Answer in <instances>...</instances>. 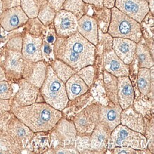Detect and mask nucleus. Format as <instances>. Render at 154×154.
Returning <instances> with one entry per match:
<instances>
[{
	"instance_id": "nucleus-24",
	"label": "nucleus",
	"mask_w": 154,
	"mask_h": 154,
	"mask_svg": "<svg viewBox=\"0 0 154 154\" xmlns=\"http://www.w3.org/2000/svg\"><path fill=\"white\" fill-rule=\"evenodd\" d=\"M65 85L69 101H73L79 97L83 95L90 88L77 73L71 76Z\"/></svg>"
},
{
	"instance_id": "nucleus-37",
	"label": "nucleus",
	"mask_w": 154,
	"mask_h": 154,
	"mask_svg": "<svg viewBox=\"0 0 154 154\" xmlns=\"http://www.w3.org/2000/svg\"><path fill=\"white\" fill-rule=\"evenodd\" d=\"M113 153L115 154H137V153H151L149 150H145V151H141V150H136L132 149L131 147H115L113 149L112 151Z\"/></svg>"
},
{
	"instance_id": "nucleus-5",
	"label": "nucleus",
	"mask_w": 154,
	"mask_h": 154,
	"mask_svg": "<svg viewBox=\"0 0 154 154\" xmlns=\"http://www.w3.org/2000/svg\"><path fill=\"white\" fill-rule=\"evenodd\" d=\"M107 33L113 38L129 39L137 43L143 37L141 24L116 7L111 9V21Z\"/></svg>"
},
{
	"instance_id": "nucleus-9",
	"label": "nucleus",
	"mask_w": 154,
	"mask_h": 154,
	"mask_svg": "<svg viewBox=\"0 0 154 154\" xmlns=\"http://www.w3.org/2000/svg\"><path fill=\"white\" fill-rule=\"evenodd\" d=\"M78 19L70 11L60 9L56 11L53 22V29L57 37L66 38L78 31Z\"/></svg>"
},
{
	"instance_id": "nucleus-28",
	"label": "nucleus",
	"mask_w": 154,
	"mask_h": 154,
	"mask_svg": "<svg viewBox=\"0 0 154 154\" xmlns=\"http://www.w3.org/2000/svg\"><path fill=\"white\" fill-rule=\"evenodd\" d=\"M50 66L58 78L60 79L64 83H66L67 80L71 76L76 73L75 70H74L70 66L59 59L55 58L51 63Z\"/></svg>"
},
{
	"instance_id": "nucleus-17",
	"label": "nucleus",
	"mask_w": 154,
	"mask_h": 154,
	"mask_svg": "<svg viewBox=\"0 0 154 154\" xmlns=\"http://www.w3.org/2000/svg\"><path fill=\"white\" fill-rule=\"evenodd\" d=\"M110 134L111 132L103 124L98 122L90 136V151L87 150L82 153H104L107 149Z\"/></svg>"
},
{
	"instance_id": "nucleus-44",
	"label": "nucleus",
	"mask_w": 154,
	"mask_h": 154,
	"mask_svg": "<svg viewBox=\"0 0 154 154\" xmlns=\"http://www.w3.org/2000/svg\"><path fill=\"white\" fill-rule=\"evenodd\" d=\"M3 80H7V78H6L5 71H4V69L2 68V66L1 63H0V82Z\"/></svg>"
},
{
	"instance_id": "nucleus-35",
	"label": "nucleus",
	"mask_w": 154,
	"mask_h": 154,
	"mask_svg": "<svg viewBox=\"0 0 154 154\" xmlns=\"http://www.w3.org/2000/svg\"><path fill=\"white\" fill-rule=\"evenodd\" d=\"M23 43V34L21 33H16L9 37L5 48L11 51H19L21 52L22 48Z\"/></svg>"
},
{
	"instance_id": "nucleus-45",
	"label": "nucleus",
	"mask_w": 154,
	"mask_h": 154,
	"mask_svg": "<svg viewBox=\"0 0 154 154\" xmlns=\"http://www.w3.org/2000/svg\"><path fill=\"white\" fill-rule=\"evenodd\" d=\"M148 5H149V10L152 14L154 13V0H148Z\"/></svg>"
},
{
	"instance_id": "nucleus-38",
	"label": "nucleus",
	"mask_w": 154,
	"mask_h": 154,
	"mask_svg": "<svg viewBox=\"0 0 154 154\" xmlns=\"http://www.w3.org/2000/svg\"><path fill=\"white\" fill-rule=\"evenodd\" d=\"M2 1L4 11L11 8L19 7L21 5V0H2Z\"/></svg>"
},
{
	"instance_id": "nucleus-23",
	"label": "nucleus",
	"mask_w": 154,
	"mask_h": 154,
	"mask_svg": "<svg viewBox=\"0 0 154 154\" xmlns=\"http://www.w3.org/2000/svg\"><path fill=\"white\" fill-rule=\"evenodd\" d=\"M153 67L139 68L137 74V85L140 94L146 95L153 101Z\"/></svg>"
},
{
	"instance_id": "nucleus-34",
	"label": "nucleus",
	"mask_w": 154,
	"mask_h": 154,
	"mask_svg": "<svg viewBox=\"0 0 154 154\" xmlns=\"http://www.w3.org/2000/svg\"><path fill=\"white\" fill-rule=\"evenodd\" d=\"M153 115L146 120V129L144 136L147 141L148 149L151 153H153L154 151V129H153Z\"/></svg>"
},
{
	"instance_id": "nucleus-39",
	"label": "nucleus",
	"mask_w": 154,
	"mask_h": 154,
	"mask_svg": "<svg viewBox=\"0 0 154 154\" xmlns=\"http://www.w3.org/2000/svg\"><path fill=\"white\" fill-rule=\"evenodd\" d=\"M11 108V100H2L0 99V113L5 111H10Z\"/></svg>"
},
{
	"instance_id": "nucleus-18",
	"label": "nucleus",
	"mask_w": 154,
	"mask_h": 154,
	"mask_svg": "<svg viewBox=\"0 0 154 154\" xmlns=\"http://www.w3.org/2000/svg\"><path fill=\"white\" fill-rule=\"evenodd\" d=\"M135 90L129 76L117 78V101L122 109L133 105Z\"/></svg>"
},
{
	"instance_id": "nucleus-11",
	"label": "nucleus",
	"mask_w": 154,
	"mask_h": 154,
	"mask_svg": "<svg viewBox=\"0 0 154 154\" xmlns=\"http://www.w3.org/2000/svg\"><path fill=\"white\" fill-rule=\"evenodd\" d=\"M43 35H33L25 31L23 34L21 53L26 61L38 62L43 60Z\"/></svg>"
},
{
	"instance_id": "nucleus-29",
	"label": "nucleus",
	"mask_w": 154,
	"mask_h": 154,
	"mask_svg": "<svg viewBox=\"0 0 154 154\" xmlns=\"http://www.w3.org/2000/svg\"><path fill=\"white\" fill-rule=\"evenodd\" d=\"M89 5L83 0H65L61 9L68 11L72 13L79 19L82 16L87 14Z\"/></svg>"
},
{
	"instance_id": "nucleus-14",
	"label": "nucleus",
	"mask_w": 154,
	"mask_h": 154,
	"mask_svg": "<svg viewBox=\"0 0 154 154\" xmlns=\"http://www.w3.org/2000/svg\"><path fill=\"white\" fill-rule=\"evenodd\" d=\"M48 64L44 60L38 62L24 61L22 78L40 89L46 78Z\"/></svg>"
},
{
	"instance_id": "nucleus-21",
	"label": "nucleus",
	"mask_w": 154,
	"mask_h": 154,
	"mask_svg": "<svg viewBox=\"0 0 154 154\" xmlns=\"http://www.w3.org/2000/svg\"><path fill=\"white\" fill-rule=\"evenodd\" d=\"M137 43L126 38H113L112 49L126 65H130L135 58Z\"/></svg>"
},
{
	"instance_id": "nucleus-12",
	"label": "nucleus",
	"mask_w": 154,
	"mask_h": 154,
	"mask_svg": "<svg viewBox=\"0 0 154 154\" xmlns=\"http://www.w3.org/2000/svg\"><path fill=\"white\" fill-rule=\"evenodd\" d=\"M19 90L11 98V106H24L36 102L40 94L39 88L21 78L17 81Z\"/></svg>"
},
{
	"instance_id": "nucleus-31",
	"label": "nucleus",
	"mask_w": 154,
	"mask_h": 154,
	"mask_svg": "<svg viewBox=\"0 0 154 154\" xmlns=\"http://www.w3.org/2000/svg\"><path fill=\"white\" fill-rule=\"evenodd\" d=\"M41 4L38 0H21L20 7L29 19L36 18Z\"/></svg>"
},
{
	"instance_id": "nucleus-1",
	"label": "nucleus",
	"mask_w": 154,
	"mask_h": 154,
	"mask_svg": "<svg viewBox=\"0 0 154 154\" xmlns=\"http://www.w3.org/2000/svg\"><path fill=\"white\" fill-rule=\"evenodd\" d=\"M53 47L55 58L65 62L76 72L95 62L96 46L78 31L66 38L57 37Z\"/></svg>"
},
{
	"instance_id": "nucleus-48",
	"label": "nucleus",
	"mask_w": 154,
	"mask_h": 154,
	"mask_svg": "<svg viewBox=\"0 0 154 154\" xmlns=\"http://www.w3.org/2000/svg\"><path fill=\"white\" fill-rule=\"evenodd\" d=\"M146 1H147V2H148V0H146Z\"/></svg>"
},
{
	"instance_id": "nucleus-33",
	"label": "nucleus",
	"mask_w": 154,
	"mask_h": 154,
	"mask_svg": "<svg viewBox=\"0 0 154 154\" xmlns=\"http://www.w3.org/2000/svg\"><path fill=\"white\" fill-rule=\"evenodd\" d=\"M77 75L85 82L89 88H90L94 82L95 78V68L94 65L84 67L76 72Z\"/></svg>"
},
{
	"instance_id": "nucleus-46",
	"label": "nucleus",
	"mask_w": 154,
	"mask_h": 154,
	"mask_svg": "<svg viewBox=\"0 0 154 154\" xmlns=\"http://www.w3.org/2000/svg\"><path fill=\"white\" fill-rule=\"evenodd\" d=\"M4 9H3V5H2V1L0 0V17H1L2 14L3 13Z\"/></svg>"
},
{
	"instance_id": "nucleus-15",
	"label": "nucleus",
	"mask_w": 154,
	"mask_h": 154,
	"mask_svg": "<svg viewBox=\"0 0 154 154\" xmlns=\"http://www.w3.org/2000/svg\"><path fill=\"white\" fill-rule=\"evenodd\" d=\"M28 20V17L19 6L3 11L0 17V26L5 31L10 32L25 26Z\"/></svg>"
},
{
	"instance_id": "nucleus-25",
	"label": "nucleus",
	"mask_w": 154,
	"mask_h": 154,
	"mask_svg": "<svg viewBox=\"0 0 154 154\" xmlns=\"http://www.w3.org/2000/svg\"><path fill=\"white\" fill-rule=\"evenodd\" d=\"M135 58L137 61L139 68L150 69L154 66L153 56L151 54L149 47L143 38L139 43H137Z\"/></svg>"
},
{
	"instance_id": "nucleus-42",
	"label": "nucleus",
	"mask_w": 154,
	"mask_h": 154,
	"mask_svg": "<svg viewBox=\"0 0 154 154\" xmlns=\"http://www.w3.org/2000/svg\"><path fill=\"white\" fill-rule=\"evenodd\" d=\"M86 4L91 6H103L102 0H83Z\"/></svg>"
},
{
	"instance_id": "nucleus-43",
	"label": "nucleus",
	"mask_w": 154,
	"mask_h": 154,
	"mask_svg": "<svg viewBox=\"0 0 154 154\" xmlns=\"http://www.w3.org/2000/svg\"><path fill=\"white\" fill-rule=\"evenodd\" d=\"M57 38L56 35H53V33H48V35H47L46 36V41L47 43H49V44H53L55 43V41H56V39Z\"/></svg>"
},
{
	"instance_id": "nucleus-40",
	"label": "nucleus",
	"mask_w": 154,
	"mask_h": 154,
	"mask_svg": "<svg viewBox=\"0 0 154 154\" xmlns=\"http://www.w3.org/2000/svg\"><path fill=\"white\" fill-rule=\"evenodd\" d=\"M46 1L55 10L58 11L61 9V7H62L65 0H46Z\"/></svg>"
},
{
	"instance_id": "nucleus-3",
	"label": "nucleus",
	"mask_w": 154,
	"mask_h": 154,
	"mask_svg": "<svg viewBox=\"0 0 154 154\" xmlns=\"http://www.w3.org/2000/svg\"><path fill=\"white\" fill-rule=\"evenodd\" d=\"M34 133L11 111L0 113V143L9 153H20L26 149Z\"/></svg>"
},
{
	"instance_id": "nucleus-10",
	"label": "nucleus",
	"mask_w": 154,
	"mask_h": 154,
	"mask_svg": "<svg viewBox=\"0 0 154 154\" xmlns=\"http://www.w3.org/2000/svg\"><path fill=\"white\" fill-rule=\"evenodd\" d=\"M114 7L139 23L150 12L146 0H116Z\"/></svg>"
},
{
	"instance_id": "nucleus-22",
	"label": "nucleus",
	"mask_w": 154,
	"mask_h": 154,
	"mask_svg": "<svg viewBox=\"0 0 154 154\" xmlns=\"http://www.w3.org/2000/svg\"><path fill=\"white\" fill-rule=\"evenodd\" d=\"M53 130L54 131L52 133L54 134L59 141L64 143L63 145H70L75 142L77 131L73 122H70L62 117Z\"/></svg>"
},
{
	"instance_id": "nucleus-26",
	"label": "nucleus",
	"mask_w": 154,
	"mask_h": 154,
	"mask_svg": "<svg viewBox=\"0 0 154 154\" xmlns=\"http://www.w3.org/2000/svg\"><path fill=\"white\" fill-rule=\"evenodd\" d=\"M94 18L98 25L99 30L102 33H107L109 26L111 21V9L104 6H92Z\"/></svg>"
},
{
	"instance_id": "nucleus-19",
	"label": "nucleus",
	"mask_w": 154,
	"mask_h": 154,
	"mask_svg": "<svg viewBox=\"0 0 154 154\" xmlns=\"http://www.w3.org/2000/svg\"><path fill=\"white\" fill-rule=\"evenodd\" d=\"M120 124L130 129L139 132L143 135L145 133V117L140 112L137 111L133 105L122 109L121 118H120Z\"/></svg>"
},
{
	"instance_id": "nucleus-30",
	"label": "nucleus",
	"mask_w": 154,
	"mask_h": 154,
	"mask_svg": "<svg viewBox=\"0 0 154 154\" xmlns=\"http://www.w3.org/2000/svg\"><path fill=\"white\" fill-rule=\"evenodd\" d=\"M56 14V11L46 2L41 5L37 18L45 27H48L53 24Z\"/></svg>"
},
{
	"instance_id": "nucleus-27",
	"label": "nucleus",
	"mask_w": 154,
	"mask_h": 154,
	"mask_svg": "<svg viewBox=\"0 0 154 154\" xmlns=\"http://www.w3.org/2000/svg\"><path fill=\"white\" fill-rule=\"evenodd\" d=\"M103 82L106 96L109 101L114 104H118L117 78L104 70Z\"/></svg>"
},
{
	"instance_id": "nucleus-6",
	"label": "nucleus",
	"mask_w": 154,
	"mask_h": 154,
	"mask_svg": "<svg viewBox=\"0 0 154 154\" xmlns=\"http://www.w3.org/2000/svg\"><path fill=\"white\" fill-rule=\"evenodd\" d=\"M115 147H131L141 151L148 149L147 141L143 134L130 129L121 124L110 134L107 149H113Z\"/></svg>"
},
{
	"instance_id": "nucleus-4",
	"label": "nucleus",
	"mask_w": 154,
	"mask_h": 154,
	"mask_svg": "<svg viewBox=\"0 0 154 154\" xmlns=\"http://www.w3.org/2000/svg\"><path fill=\"white\" fill-rule=\"evenodd\" d=\"M39 90L44 102L56 109L62 112L68 105L66 85L58 78L50 65H48L46 78Z\"/></svg>"
},
{
	"instance_id": "nucleus-13",
	"label": "nucleus",
	"mask_w": 154,
	"mask_h": 154,
	"mask_svg": "<svg viewBox=\"0 0 154 154\" xmlns=\"http://www.w3.org/2000/svg\"><path fill=\"white\" fill-rule=\"evenodd\" d=\"M102 64L104 70L116 78L129 76L130 66L126 65L110 48L102 51Z\"/></svg>"
},
{
	"instance_id": "nucleus-32",
	"label": "nucleus",
	"mask_w": 154,
	"mask_h": 154,
	"mask_svg": "<svg viewBox=\"0 0 154 154\" xmlns=\"http://www.w3.org/2000/svg\"><path fill=\"white\" fill-rule=\"evenodd\" d=\"M25 26L26 32L33 35H43L45 29L46 28L37 17L33 18V19H29Z\"/></svg>"
},
{
	"instance_id": "nucleus-16",
	"label": "nucleus",
	"mask_w": 154,
	"mask_h": 154,
	"mask_svg": "<svg viewBox=\"0 0 154 154\" xmlns=\"http://www.w3.org/2000/svg\"><path fill=\"white\" fill-rule=\"evenodd\" d=\"M122 109L119 104L110 103L106 106H99V122L112 132L119 124Z\"/></svg>"
},
{
	"instance_id": "nucleus-41",
	"label": "nucleus",
	"mask_w": 154,
	"mask_h": 154,
	"mask_svg": "<svg viewBox=\"0 0 154 154\" xmlns=\"http://www.w3.org/2000/svg\"><path fill=\"white\" fill-rule=\"evenodd\" d=\"M116 0H102V5L104 7L111 9L115 6Z\"/></svg>"
},
{
	"instance_id": "nucleus-47",
	"label": "nucleus",
	"mask_w": 154,
	"mask_h": 154,
	"mask_svg": "<svg viewBox=\"0 0 154 154\" xmlns=\"http://www.w3.org/2000/svg\"><path fill=\"white\" fill-rule=\"evenodd\" d=\"M38 1L41 4V5H42V4H43V3L46 2H47L46 0H38Z\"/></svg>"
},
{
	"instance_id": "nucleus-7",
	"label": "nucleus",
	"mask_w": 154,
	"mask_h": 154,
	"mask_svg": "<svg viewBox=\"0 0 154 154\" xmlns=\"http://www.w3.org/2000/svg\"><path fill=\"white\" fill-rule=\"evenodd\" d=\"M25 60L19 51L5 48L2 51L0 63L5 72L7 80L17 82L22 78V72Z\"/></svg>"
},
{
	"instance_id": "nucleus-2",
	"label": "nucleus",
	"mask_w": 154,
	"mask_h": 154,
	"mask_svg": "<svg viewBox=\"0 0 154 154\" xmlns=\"http://www.w3.org/2000/svg\"><path fill=\"white\" fill-rule=\"evenodd\" d=\"M10 111L33 133L52 131L63 117L62 112L44 102H35L24 106H11Z\"/></svg>"
},
{
	"instance_id": "nucleus-8",
	"label": "nucleus",
	"mask_w": 154,
	"mask_h": 154,
	"mask_svg": "<svg viewBox=\"0 0 154 154\" xmlns=\"http://www.w3.org/2000/svg\"><path fill=\"white\" fill-rule=\"evenodd\" d=\"M99 106L96 104H92L76 114L73 123L77 131V136L90 137L99 122Z\"/></svg>"
},
{
	"instance_id": "nucleus-36",
	"label": "nucleus",
	"mask_w": 154,
	"mask_h": 154,
	"mask_svg": "<svg viewBox=\"0 0 154 154\" xmlns=\"http://www.w3.org/2000/svg\"><path fill=\"white\" fill-rule=\"evenodd\" d=\"M14 96V89L12 84L9 80H3L0 82V99L11 100Z\"/></svg>"
},
{
	"instance_id": "nucleus-20",
	"label": "nucleus",
	"mask_w": 154,
	"mask_h": 154,
	"mask_svg": "<svg viewBox=\"0 0 154 154\" xmlns=\"http://www.w3.org/2000/svg\"><path fill=\"white\" fill-rule=\"evenodd\" d=\"M78 32L94 46H97L99 28L93 17L85 14L80 18L78 21Z\"/></svg>"
}]
</instances>
